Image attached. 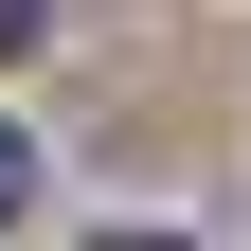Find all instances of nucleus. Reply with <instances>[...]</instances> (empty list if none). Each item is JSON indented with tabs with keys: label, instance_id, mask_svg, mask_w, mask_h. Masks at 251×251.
Here are the masks:
<instances>
[{
	"label": "nucleus",
	"instance_id": "obj_3",
	"mask_svg": "<svg viewBox=\"0 0 251 251\" xmlns=\"http://www.w3.org/2000/svg\"><path fill=\"white\" fill-rule=\"evenodd\" d=\"M108 251H179V233H108Z\"/></svg>",
	"mask_w": 251,
	"mask_h": 251
},
{
	"label": "nucleus",
	"instance_id": "obj_2",
	"mask_svg": "<svg viewBox=\"0 0 251 251\" xmlns=\"http://www.w3.org/2000/svg\"><path fill=\"white\" fill-rule=\"evenodd\" d=\"M36 18H54V0H0V54H18V36H36Z\"/></svg>",
	"mask_w": 251,
	"mask_h": 251
},
{
	"label": "nucleus",
	"instance_id": "obj_1",
	"mask_svg": "<svg viewBox=\"0 0 251 251\" xmlns=\"http://www.w3.org/2000/svg\"><path fill=\"white\" fill-rule=\"evenodd\" d=\"M18 198H36V144H18V126H0V215H18Z\"/></svg>",
	"mask_w": 251,
	"mask_h": 251
}]
</instances>
